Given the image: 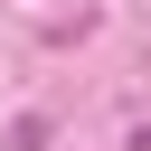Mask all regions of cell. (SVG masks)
Listing matches in <instances>:
<instances>
[{
	"mask_svg": "<svg viewBox=\"0 0 151 151\" xmlns=\"http://www.w3.org/2000/svg\"><path fill=\"white\" fill-rule=\"evenodd\" d=\"M9 151H47V113H19L9 123Z\"/></svg>",
	"mask_w": 151,
	"mask_h": 151,
	"instance_id": "6da1fadb",
	"label": "cell"
}]
</instances>
